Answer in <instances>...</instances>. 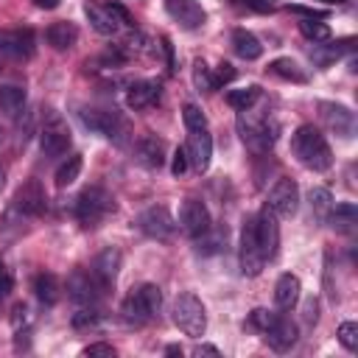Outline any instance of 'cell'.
<instances>
[{"mask_svg":"<svg viewBox=\"0 0 358 358\" xmlns=\"http://www.w3.org/2000/svg\"><path fill=\"white\" fill-rule=\"evenodd\" d=\"M238 263H241V271L246 277H257L266 266V257L260 252V243H257V232H255V215H246L243 218V227H241V243H238Z\"/></svg>","mask_w":358,"mask_h":358,"instance_id":"52a82bcc","label":"cell"},{"mask_svg":"<svg viewBox=\"0 0 358 358\" xmlns=\"http://www.w3.org/2000/svg\"><path fill=\"white\" fill-rule=\"evenodd\" d=\"M159 310H162V291L154 282H143V285L131 288V294L120 305L123 322L126 324H134V327L148 324L151 319L159 316Z\"/></svg>","mask_w":358,"mask_h":358,"instance_id":"7a4b0ae2","label":"cell"},{"mask_svg":"<svg viewBox=\"0 0 358 358\" xmlns=\"http://www.w3.org/2000/svg\"><path fill=\"white\" fill-rule=\"evenodd\" d=\"M25 324H31V310H28V305H14V310H11V327L20 330V327H25Z\"/></svg>","mask_w":358,"mask_h":358,"instance_id":"b9f144b4","label":"cell"},{"mask_svg":"<svg viewBox=\"0 0 358 358\" xmlns=\"http://www.w3.org/2000/svg\"><path fill=\"white\" fill-rule=\"evenodd\" d=\"M308 201H310V210H313L316 218H327V213L333 207V196H330L327 187H310Z\"/></svg>","mask_w":358,"mask_h":358,"instance_id":"836d02e7","label":"cell"},{"mask_svg":"<svg viewBox=\"0 0 358 358\" xmlns=\"http://www.w3.org/2000/svg\"><path fill=\"white\" fill-rule=\"evenodd\" d=\"M327 221H330V227H333L336 232H352L355 224H358V210H355L352 201H341V204L330 207Z\"/></svg>","mask_w":358,"mask_h":358,"instance_id":"83f0119b","label":"cell"},{"mask_svg":"<svg viewBox=\"0 0 358 358\" xmlns=\"http://www.w3.org/2000/svg\"><path fill=\"white\" fill-rule=\"evenodd\" d=\"M3 182H6V171L0 168V187H3Z\"/></svg>","mask_w":358,"mask_h":358,"instance_id":"f907efd6","label":"cell"},{"mask_svg":"<svg viewBox=\"0 0 358 358\" xmlns=\"http://www.w3.org/2000/svg\"><path fill=\"white\" fill-rule=\"evenodd\" d=\"M299 31H302V36H305V39H310L313 45H316V42H327V39H330V25H327V22H313L310 17H305V20L299 22Z\"/></svg>","mask_w":358,"mask_h":358,"instance_id":"e575fe53","label":"cell"},{"mask_svg":"<svg viewBox=\"0 0 358 358\" xmlns=\"http://www.w3.org/2000/svg\"><path fill=\"white\" fill-rule=\"evenodd\" d=\"M319 115L327 123L330 131H336L338 137H352L355 134V112L344 103L336 101H319Z\"/></svg>","mask_w":358,"mask_h":358,"instance_id":"9a60e30c","label":"cell"},{"mask_svg":"<svg viewBox=\"0 0 358 358\" xmlns=\"http://www.w3.org/2000/svg\"><path fill=\"white\" fill-rule=\"evenodd\" d=\"M81 352H84V355H109V358H112V355H115V347H112V344L98 341V344H87Z\"/></svg>","mask_w":358,"mask_h":358,"instance_id":"7bdbcfd3","label":"cell"},{"mask_svg":"<svg viewBox=\"0 0 358 358\" xmlns=\"http://www.w3.org/2000/svg\"><path fill=\"white\" fill-rule=\"evenodd\" d=\"M81 165H84L81 154H70V157L56 168V173H53L56 187H67V185H73V182L78 179V173H81Z\"/></svg>","mask_w":358,"mask_h":358,"instance_id":"f546056e","label":"cell"},{"mask_svg":"<svg viewBox=\"0 0 358 358\" xmlns=\"http://www.w3.org/2000/svg\"><path fill=\"white\" fill-rule=\"evenodd\" d=\"M159 81H154V78H143V81H134L131 87H129V92H126V106L129 109H145V106H151V103H157L159 101Z\"/></svg>","mask_w":358,"mask_h":358,"instance_id":"7402d4cb","label":"cell"},{"mask_svg":"<svg viewBox=\"0 0 358 358\" xmlns=\"http://www.w3.org/2000/svg\"><path fill=\"white\" fill-rule=\"evenodd\" d=\"M255 232H257V243H260L263 257L271 260L277 255V246H280V227H277V215L268 207H263L255 215Z\"/></svg>","mask_w":358,"mask_h":358,"instance_id":"2e32d148","label":"cell"},{"mask_svg":"<svg viewBox=\"0 0 358 358\" xmlns=\"http://www.w3.org/2000/svg\"><path fill=\"white\" fill-rule=\"evenodd\" d=\"M187 168H190V162H187V151H185V145H182V148H176L173 157H171V173H173V176H182Z\"/></svg>","mask_w":358,"mask_h":358,"instance_id":"60d3db41","label":"cell"},{"mask_svg":"<svg viewBox=\"0 0 358 358\" xmlns=\"http://www.w3.org/2000/svg\"><path fill=\"white\" fill-rule=\"evenodd\" d=\"M232 50H235L241 59H246V62H255V59L263 56L260 39H257L252 31H246V28H235V31H232Z\"/></svg>","mask_w":358,"mask_h":358,"instance_id":"d4e9b609","label":"cell"},{"mask_svg":"<svg viewBox=\"0 0 358 358\" xmlns=\"http://www.w3.org/2000/svg\"><path fill=\"white\" fill-rule=\"evenodd\" d=\"M137 229L143 232V235H148V238H154V241H168V238H173V232H176V218L168 213V207H148V210H143L140 215H137Z\"/></svg>","mask_w":358,"mask_h":358,"instance_id":"30bf717a","label":"cell"},{"mask_svg":"<svg viewBox=\"0 0 358 358\" xmlns=\"http://www.w3.org/2000/svg\"><path fill=\"white\" fill-rule=\"evenodd\" d=\"M173 322L190 338L204 336V330H207V310H204L201 299L196 294H179L176 302H173Z\"/></svg>","mask_w":358,"mask_h":358,"instance_id":"8992f818","label":"cell"},{"mask_svg":"<svg viewBox=\"0 0 358 358\" xmlns=\"http://www.w3.org/2000/svg\"><path fill=\"white\" fill-rule=\"evenodd\" d=\"M165 352H168V355H182V347H179V344H168Z\"/></svg>","mask_w":358,"mask_h":358,"instance_id":"681fc988","label":"cell"},{"mask_svg":"<svg viewBox=\"0 0 358 358\" xmlns=\"http://www.w3.org/2000/svg\"><path fill=\"white\" fill-rule=\"evenodd\" d=\"M165 8H168V14H171L185 31H196V28H201L204 20H207L204 8H201L196 0H165Z\"/></svg>","mask_w":358,"mask_h":358,"instance_id":"d6986e66","label":"cell"},{"mask_svg":"<svg viewBox=\"0 0 358 358\" xmlns=\"http://www.w3.org/2000/svg\"><path fill=\"white\" fill-rule=\"evenodd\" d=\"M34 294H36V299H39L45 308H53V305L59 302V296H62L59 280H56L53 274H48V271L36 274V277H34Z\"/></svg>","mask_w":358,"mask_h":358,"instance_id":"f1b7e54d","label":"cell"},{"mask_svg":"<svg viewBox=\"0 0 358 358\" xmlns=\"http://www.w3.org/2000/svg\"><path fill=\"white\" fill-rule=\"evenodd\" d=\"M299 291H302V285H299L296 274H291V271L280 274V280L274 282V305L282 310H291L299 302Z\"/></svg>","mask_w":358,"mask_h":358,"instance_id":"603a6c76","label":"cell"},{"mask_svg":"<svg viewBox=\"0 0 358 358\" xmlns=\"http://www.w3.org/2000/svg\"><path fill=\"white\" fill-rule=\"evenodd\" d=\"M213 227V218H210V210L201 199H185L182 207H179V229L187 235V238H201L204 232H210Z\"/></svg>","mask_w":358,"mask_h":358,"instance_id":"9c48e42d","label":"cell"},{"mask_svg":"<svg viewBox=\"0 0 358 358\" xmlns=\"http://www.w3.org/2000/svg\"><path fill=\"white\" fill-rule=\"evenodd\" d=\"M266 207L277 215V218H291L299 210V187L294 179H277V185L268 190V201Z\"/></svg>","mask_w":358,"mask_h":358,"instance_id":"4fadbf2b","label":"cell"},{"mask_svg":"<svg viewBox=\"0 0 358 358\" xmlns=\"http://www.w3.org/2000/svg\"><path fill=\"white\" fill-rule=\"evenodd\" d=\"M263 333H266V344L271 350H277V352H285V350H291L296 344V324L282 319V316H277Z\"/></svg>","mask_w":358,"mask_h":358,"instance_id":"44dd1931","label":"cell"},{"mask_svg":"<svg viewBox=\"0 0 358 358\" xmlns=\"http://www.w3.org/2000/svg\"><path fill=\"white\" fill-rule=\"evenodd\" d=\"M78 117H81V123L90 129V131H98V134H103V137H115V140H120L126 131H129V126H126V120L112 109H81L78 112Z\"/></svg>","mask_w":358,"mask_h":358,"instance_id":"7c38bea8","label":"cell"},{"mask_svg":"<svg viewBox=\"0 0 358 358\" xmlns=\"http://www.w3.org/2000/svg\"><path fill=\"white\" fill-rule=\"evenodd\" d=\"M112 210H115V196L101 185L84 187L76 196V204H73V213L84 227H98Z\"/></svg>","mask_w":358,"mask_h":358,"instance_id":"277c9868","label":"cell"},{"mask_svg":"<svg viewBox=\"0 0 358 358\" xmlns=\"http://www.w3.org/2000/svg\"><path fill=\"white\" fill-rule=\"evenodd\" d=\"M274 319H277V313H271V310H266V308H255L252 316H249V324L257 327V330H266Z\"/></svg>","mask_w":358,"mask_h":358,"instance_id":"74e56055","label":"cell"},{"mask_svg":"<svg viewBox=\"0 0 358 358\" xmlns=\"http://www.w3.org/2000/svg\"><path fill=\"white\" fill-rule=\"evenodd\" d=\"M316 310H319V302L310 296V299H305V308H302V319H305V324L310 327V324H316Z\"/></svg>","mask_w":358,"mask_h":358,"instance_id":"ee69618b","label":"cell"},{"mask_svg":"<svg viewBox=\"0 0 358 358\" xmlns=\"http://www.w3.org/2000/svg\"><path fill=\"white\" fill-rule=\"evenodd\" d=\"M70 143H73L70 129L62 123L59 115H53V117L42 126V131H39V148H42L45 157H62V154H67Z\"/></svg>","mask_w":358,"mask_h":358,"instance_id":"5bb4252c","label":"cell"},{"mask_svg":"<svg viewBox=\"0 0 358 358\" xmlns=\"http://www.w3.org/2000/svg\"><path fill=\"white\" fill-rule=\"evenodd\" d=\"M11 285H14V280H11V274H8V268L0 263V299L3 296H8V291H11Z\"/></svg>","mask_w":358,"mask_h":358,"instance_id":"f6af8a7d","label":"cell"},{"mask_svg":"<svg viewBox=\"0 0 358 358\" xmlns=\"http://www.w3.org/2000/svg\"><path fill=\"white\" fill-rule=\"evenodd\" d=\"M193 355H221V352H218V347H210V344H199V347L193 350Z\"/></svg>","mask_w":358,"mask_h":358,"instance_id":"7dc6e473","label":"cell"},{"mask_svg":"<svg viewBox=\"0 0 358 358\" xmlns=\"http://www.w3.org/2000/svg\"><path fill=\"white\" fill-rule=\"evenodd\" d=\"M185 151H187V162H190L199 173L210 168V159H213V137H210L207 126L187 131V145H185Z\"/></svg>","mask_w":358,"mask_h":358,"instance_id":"e0dca14e","label":"cell"},{"mask_svg":"<svg viewBox=\"0 0 358 358\" xmlns=\"http://www.w3.org/2000/svg\"><path fill=\"white\" fill-rule=\"evenodd\" d=\"M103 294H106V288L90 274V268H87V271H73V274L67 277V296H70L78 308H95Z\"/></svg>","mask_w":358,"mask_h":358,"instance_id":"8fae6325","label":"cell"},{"mask_svg":"<svg viewBox=\"0 0 358 358\" xmlns=\"http://www.w3.org/2000/svg\"><path fill=\"white\" fill-rule=\"evenodd\" d=\"M257 98H260V87H257V84H249V87H243V90H229V92H227V103H229L232 109H238V112L252 109V106L257 103Z\"/></svg>","mask_w":358,"mask_h":358,"instance_id":"1f68e13d","label":"cell"},{"mask_svg":"<svg viewBox=\"0 0 358 358\" xmlns=\"http://www.w3.org/2000/svg\"><path fill=\"white\" fill-rule=\"evenodd\" d=\"M182 120H185V129H187V131L207 126V117H204V112H201L196 103H185V106H182Z\"/></svg>","mask_w":358,"mask_h":358,"instance_id":"8d00e7d4","label":"cell"},{"mask_svg":"<svg viewBox=\"0 0 358 358\" xmlns=\"http://www.w3.org/2000/svg\"><path fill=\"white\" fill-rule=\"evenodd\" d=\"M324 3H347V0H324Z\"/></svg>","mask_w":358,"mask_h":358,"instance_id":"816d5d0a","label":"cell"},{"mask_svg":"<svg viewBox=\"0 0 358 358\" xmlns=\"http://www.w3.org/2000/svg\"><path fill=\"white\" fill-rule=\"evenodd\" d=\"M193 87L199 92H213L215 90V78H213V67H207L204 59L193 62Z\"/></svg>","mask_w":358,"mask_h":358,"instance_id":"d6a6232c","label":"cell"},{"mask_svg":"<svg viewBox=\"0 0 358 358\" xmlns=\"http://www.w3.org/2000/svg\"><path fill=\"white\" fill-rule=\"evenodd\" d=\"M25 90L20 84H0V112L6 117H17L22 109H25Z\"/></svg>","mask_w":358,"mask_h":358,"instance_id":"4316f807","label":"cell"},{"mask_svg":"<svg viewBox=\"0 0 358 358\" xmlns=\"http://www.w3.org/2000/svg\"><path fill=\"white\" fill-rule=\"evenodd\" d=\"M268 73H271V76H277V78H285V81H296V84H302V81H305V73H302V70H299V64H296L294 59H288V56L274 59V62L268 64Z\"/></svg>","mask_w":358,"mask_h":358,"instance_id":"4dcf8cb0","label":"cell"},{"mask_svg":"<svg viewBox=\"0 0 358 358\" xmlns=\"http://www.w3.org/2000/svg\"><path fill=\"white\" fill-rule=\"evenodd\" d=\"M246 6L255 8V11H271L274 8V0H246Z\"/></svg>","mask_w":358,"mask_h":358,"instance_id":"bcb514c9","label":"cell"},{"mask_svg":"<svg viewBox=\"0 0 358 358\" xmlns=\"http://www.w3.org/2000/svg\"><path fill=\"white\" fill-rule=\"evenodd\" d=\"M213 78H215V90H218V87H224V84H229V81L235 78V67H232L229 62H221V64L213 70Z\"/></svg>","mask_w":358,"mask_h":358,"instance_id":"ab89813d","label":"cell"},{"mask_svg":"<svg viewBox=\"0 0 358 358\" xmlns=\"http://www.w3.org/2000/svg\"><path fill=\"white\" fill-rule=\"evenodd\" d=\"M277 131H280V126L268 115H255L252 109L238 112V134L249 151L266 154L277 143Z\"/></svg>","mask_w":358,"mask_h":358,"instance_id":"3957f363","label":"cell"},{"mask_svg":"<svg viewBox=\"0 0 358 358\" xmlns=\"http://www.w3.org/2000/svg\"><path fill=\"white\" fill-rule=\"evenodd\" d=\"M98 324V310L95 308H78V313L73 316V327H92Z\"/></svg>","mask_w":358,"mask_h":358,"instance_id":"f35d334b","label":"cell"},{"mask_svg":"<svg viewBox=\"0 0 358 358\" xmlns=\"http://www.w3.org/2000/svg\"><path fill=\"white\" fill-rule=\"evenodd\" d=\"M14 210L22 213V215H39L45 210V193H42V185L36 179L25 182L17 196H14Z\"/></svg>","mask_w":358,"mask_h":358,"instance_id":"ffe728a7","label":"cell"},{"mask_svg":"<svg viewBox=\"0 0 358 358\" xmlns=\"http://www.w3.org/2000/svg\"><path fill=\"white\" fill-rule=\"evenodd\" d=\"M120 260H123V255L115 249V246H106L103 252H98L95 255V260H92V266H90V274L109 291L112 285H115V280H117V271H120Z\"/></svg>","mask_w":358,"mask_h":358,"instance_id":"ac0fdd59","label":"cell"},{"mask_svg":"<svg viewBox=\"0 0 358 358\" xmlns=\"http://www.w3.org/2000/svg\"><path fill=\"white\" fill-rule=\"evenodd\" d=\"M291 151H294L296 162L305 165L308 171H327L333 165V151H330L324 134L310 123H302L291 134Z\"/></svg>","mask_w":358,"mask_h":358,"instance_id":"6da1fadb","label":"cell"},{"mask_svg":"<svg viewBox=\"0 0 358 358\" xmlns=\"http://www.w3.org/2000/svg\"><path fill=\"white\" fill-rule=\"evenodd\" d=\"M45 42L53 48V50H70L76 42H78V28L67 20H59V22H50L48 31H45Z\"/></svg>","mask_w":358,"mask_h":358,"instance_id":"cb8c5ba5","label":"cell"},{"mask_svg":"<svg viewBox=\"0 0 358 358\" xmlns=\"http://www.w3.org/2000/svg\"><path fill=\"white\" fill-rule=\"evenodd\" d=\"M34 3H36L39 8H45V11H50V8H59V3H62V0H34Z\"/></svg>","mask_w":358,"mask_h":358,"instance_id":"c3c4849f","label":"cell"},{"mask_svg":"<svg viewBox=\"0 0 358 358\" xmlns=\"http://www.w3.org/2000/svg\"><path fill=\"white\" fill-rule=\"evenodd\" d=\"M137 159L148 168H162L165 162V143L154 134H145L140 143H137Z\"/></svg>","mask_w":358,"mask_h":358,"instance_id":"484cf974","label":"cell"},{"mask_svg":"<svg viewBox=\"0 0 358 358\" xmlns=\"http://www.w3.org/2000/svg\"><path fill=\"white\" fill-rule=\"evenodd\" d=\"M336 336H338V341H341L344 350H350V352L358 350V324L355 322H341L338 330H336Z\"/></svg>","mask_w":358,"mask_h":358,"instance_id":"d590c367","label":"cell"},{"mask_svg":"<svg viewBox=\"0 0 358 358\" xmlns=\"http://www.w3.org/2000/svg\"><path fill=\"white\" fill-rule=\"evenodd\" d=\"M34 48L31 28H0V62H28Z\"/></svg>","mask_w":358,"mask_h":358,"instance_id":"ba28073f","label":"cell"},{"mask_svg":"<svg viewBox=\"0 0 358 358\" xmlns=\"http://www.w3.org/2000/svg\"><path fill=\"white\" fill-rule=\"evenodd\" d=\"M0 143H3V129H0Z\"/></svg>","mask_w":358,"mask_h":358,"instance_id":"f5cc1de1","label":"cell"},{"mask_svg":"<svg viewBox=\"0 0 358 358\" xmlns=\"http://www.w3.org/2000/svg\"><path fill=\"white\" fill-rule=\"evenodd\" d=\"M84 14H87L90 25H92L101 36H115V34H120V28H129V25H131V14H129L120 3L87 0V3H84Z\"/></svg>","mask_w":358,"mask_h":358,"instance_id":"5b68a950","label":"cell"}]
</instances>
